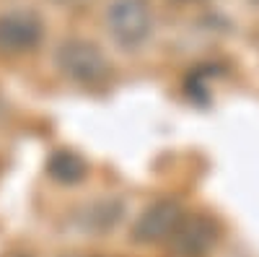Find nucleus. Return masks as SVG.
Wrapping results in <instances>:
<instances>
[{"label":"nucleus","mask_w":259,"mask_h":257,"mask_svg":"<svg viewBox=\"0 0 259 257\" xmlns=\"http://www.w3.org/2000/svg\"><path fill=\"white\" fill-rule=\"evenodd\" d=\"M57 65L70 81L80 86H101L112 76L106 55L85 39H68L57 50Z\"/></svg>","instance_id":"obj_1"},{"label":"nucleus","mask_w":259,"mask_h":257,"mask_svg":"<svg viewBox=\"0 0 259 257\" xmlns=\"http://www.w3.org/2000/svg\"><path fill=\"white\" fill-rule=\"evenodd\" d=\"M106 21H109L112 36L127 50L140 47L153 29V13L148 0H114Z\"/></svg>","instance_id":"obj_2"},{"label":"nucleus","mask_w":259,"mask_h":257,"mask_svg":"<svg viewBox=\"0 0 259 257\" xmlns=\"http://www.w3.org/2000/svg\"><path fill=\"white\" fill-rule=\"evenodd\" d=\"M45 39V24L31 11H11L0 16V55H26Z\"/></svg>","instance_id":"obj_3"},{"label":"nucleus","mask_w":259,"mask_h":257,"mask_svg":"<svg viewBox=\"0 0 259 257\" xmlns=\"http://www.w3.org/2000/svg\"><path fill=\"white\" fill-rule=\"evenodd\" d=\"M168 239L174 257H205L218 239V226L205 216L182 218Z\"/></svg>","instance_id":"obj_4"},{"label":"nucleus","mask_w":259,"mask_h":257,"mask_svg":"<svg viewBox=\"0 0 259 257\" xmlns=\"http://www.w3.org/2000/svg\"><path fill=\"white\" fill-rule=\"evenodd\" d=\"M182 205L174 200H161L153 208H148L143 213V218L135 226V239L138 242H158L168 239L174 234L177 224L182 221Z\"/></svg>","instance_id":"obj_5"},{"label":"nucleus","mask_w":259,"mask_h":257,"mask_svg":"<svg viewBox=\"0 0 259 257\" xmlns=\"http://www.w3.org/2000/svg\"><path fill=\"white\" fill-rule=\"evenodd\" d=\"M85 171V164L70 151H55L50 159V174L60 182H78Z\"/></svg>","instance_id":"obj_6"}]
</instances>
